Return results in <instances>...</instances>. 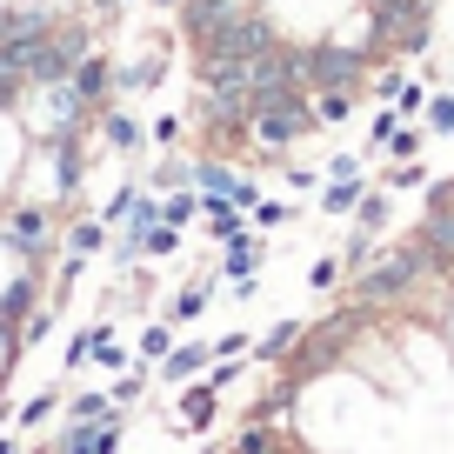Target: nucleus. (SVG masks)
I'll list each match as a JSON object with an SVG mask.
<instances>
[{"label":"nucleus","mask_w":454,"mask_h":454,"mask_svg":"<svg viewBox=\"0 0 454 454\" xmlns=\"http://www.w3.org/2000/svg\"><path fill=\"white\" fill-rule=\"evenodd\" d=\"M194 141L200 154H247L254 147V100H247V87H194Z\"/></svg>","instance_id":"f257e3e1"},{"label":"nucleus","mask_w":454,"mask_h":454,"mask_svg":"<svg viewBox=\"0 0 454 454\" xmlns=\"http://www.w3.org/2000/svg\"><path fill=\"white\" fill-rule=\"evenodd\" d=\"M374 67H381V54H368V47L301 41V87H308V94H361Z\"/></svg>","instance_id":"f03ea898"},{"label":"nucleus","mask_w":454,"mask_h":454,"mask_svg":"<svg viewBox=\"0 0 454 454\" xmlns=\"http://www.w3.org/2000/svg\"><path fill=\"white\" fill-rule=\"evenodd\" d=\"M87 54H94V41H87V20L54 14L41 34H34V47L20 54V67H27V87H60Z\"/></svg>","instance_id":"7ed1b4c3"},{"label":"nucleus","mask_w":454,"mask_h":454,"mask_svg":"<svg viewBox=\"0 0 454 454\" xmlns=\"http://www.w3.org/2000/svg\"><path fill=\"white\" fill-rule=\"evenodd\" d=\"M41 147H47V174H54V200H81L87 168H94V121H87V128L47 134Z\"/></svg>","instance_id":"20e7f679"},{"label":"nucleus","mask_w":454,"mask_h":454,"mask_svg":"<svg viewBox=\"0 0 454 454\" xmlns=\"http://www.w3.org/2000/svg\"><path fill=\"white\" fill-rule=\"evenodd\" d=\"M121 441H128V414L114 408V414H100V421H87V427L60 421L54 454H121Z\"/></svg>","instance_id":"39448f33"},{"label":"nucleus","mask_w":454,"mask_h":454,"mask_svg":"<svg viewBox=\"0 0 454 454\" xmlns=\"http://www.w3.org/2000/svg\"><path fill=\"white\" fill-rule=\"evenodd\" d=\"M294 401H301V381H294V374H281V368H274V374H268V387H261V395L247 401V414H241V421H274V427H287Z\"/></svg>","instance_id":"423d86ee"},{"label":"nucleus","mask_w":454,"mask_h":454,"mask_svg":"<svg viewBox=\"0 0 454 454\" xmlns=\"http://www.w3.org/2000/svg\"><path fill=\"white\" fill-rule=\"evenodd\" d=\"M67 87H74V100H81L87 114H100V107H114V60H100V54H87L81 67L67 74Z\"/></svg>","instance_id":"0eeeda50"},{"label":"nucleus","mask_w":454,"mask_h":454,"mask_svg":"<svg viewBox=\"0 0 454 454\" xmlns=\"http://www.w3.org/2000/svg\"><path fill=\"white\" fill-rule=\"evenodd\" d=\"M207 361H214V348H207V340H174L168 355L154 361V374H160L168 387H187L194 374H207Z\"/></svg>","instance_id":"6e6552de"},{"label":"nucleus","mask_w":454,"mask_h":454,"mask_svg":"<svg viewBox=\"0 0 454 454\" xmlns=\"http://www.w3.org/2000/svg\"><path fill=\"white\" fill-rule=\"evenodd\" d=\"M214 414H221V387H214L207 374H194V381L181 387V427H187V434H207Z\"/></svg>","instance_id":"1a4fd4ad"},{"label":"nucleus","mask_w":454,"mask_h":454,"mask_svg":"<svg viewBox=\"0 0 454 454\" xmlns=\"http://www.w3.org/2000/svg\"><path fill=\"white\" fill-rule=\"evenodd\" d=\"M94 141L114 147V154H141L147 128L134 121V114H121V107H100V114H94Z\"/></svg>","instance_id":"9d476101"},{"label":"nucleus","mask_w":454,"mask_h":454,"mask_svg":"<svg viewBox=\"0 0 454 454\" xmlns=\"http://www.w3.org/2000/svg\"><path fill=\"white\" fill-rule=\"evenodd\" d=\"M227 454H301V448L287 441V427H274V421H241V434L227 441Z\"/></svg>","instance_id":"9b49d317"},{"label":"nucleus","mask_w":454,"mask_h":454,"mask_svg":"<svg viewBox=\"0 0 454 454\" xmlns=\"http://www.w3.org/2000/svg\"><path fill=\"white\" fill-rule=\"evenodd\" d=\"M254 268H261V241H254V227H247L241 241L221 247V268L214 274H221V281H254Z\"/></svg>","instance_id":"f8f14e48"},{"label":"nucleus","mask_w":454,"mask_h":454,"mask_svg":"<svg viewBox=\"0 0 454 454\" xmlns=\"http://www.w3.org/2000/svg\"><path fill=\"white\" fill-rule=\"evenodd\" d=\"M361 194H368V174H348V181H321V200H314V207L334 214V221H348Z\"/></svg>","instance_id":"ddd939ff"},{"label":"nucleus","mask_w":454,"mask_h":454,"mask_svg":"<svg viewBox=\"0 0 454 454\" xmlns=\"http://www.w3.org/2000/svg\"><path fill=\"white\" fill-rule=\"evenodd\" d=\"M348 221H355V234H381V227L395 221V194H387V187H368V194L355 200V214H348Z\"/></svg>","instance_id":"4468645a"},{"label":"nucleus","mask_w":454,"mask_h":454,"mask_svg":"<svg viewBox=\"0 0 454 454\" xmlns=\"http://www.w3.org/2000/svg\"><path fill=\"white\" fill-rule=\"evenodd\" d=\"M294 340H301V321H274L268 334H261L254 348H247V355H254L261 368H281V361H287V348H294Z\"/></svg>","instance_id":"2eb2a0df"},{"label":"nucleus","mask_w":454,"mask_h":454,"mask_svg":"<svg viewBox=\"0 0 454 454\" xmlns=\"http://www.w3.org/2000/svg\"><path fill=\"white\" fill-rule=\"evenodd\" d=\"M214 281H221V274H200L194 287H181V294L168 301V321L174 327H187V321H200V314H207V294H214Z\"/></svg>","instance_id":"dca6fc26"},{"label":"nucleus","mask_w":454,"mask_h":454,"mask_svg":"<svg viewBox=\"0 0 454 454\" xmlns=\"http://www.w3.org/2000/svg\"><path fill=\"white\" fill-rule=\"evenodd\" d=\"M100 247H107V221H100V214H74V221H67V254L94 261Z\"/></svg>","instance_id":"f3484780"},{"label":"nucleus","mask_w":454,"mask_h":454,"mask_svg":"<svg viewBox=\"0 0 454 454\" xmlns=\"http://www.w3.org/2000/svg\"><path fill=\"white\" fill-rule=\"evenodd\" d=\"M147 381H154V374H147V361H128V368L114 374L107 401H114V408H128V401H141V395H147Z\"/></svg>","instance_id":"a211bd4d"},{"label":"nucleus","mask_w":454,"mask_h":454,"mask_svg":"<svg viewBox=\"0 0 454 454\" xmlns=\"http://www.w3.org/2000/svg\"><path fill=\"white\" fill-rule=\"evenodd\" d=\"M141 187H147V194H181V187H194V160H160Z\"/></svg>","instance_id":"6ab92c4d"},{"label":"nucleus","mask_w":454,"mask_h":454,"mask_svg":"<svg viewBox=\"0 0 454 454\" xmlns=\"http://www.w3.org/2000/svg\"><path fill=\"white\" fill-rule=\"evenodd\" d=\"M368 94H314V128H340Z\"/></svg>","instance_id":"aec40b11"},{"label":"nucleus","mask_w":454,"mask_h":454,"mask_svg":"<svg viewBox=\"0 0 454 454\" xmlns=\"http://www.w3.org/2000/svg\"><path fill=\"white\" fill-rule=\"evenodd\" d=\"M181 254V227H168V221H154L141 234V261H174Z\"/></svg>","instance_id":"412c9836"},{"label":"nucleus","mask_w":454,"mask_h":454,"mask_svg":"<svg viewBox=\"0 0 454 454\" xmlns=\"http://www.w3.org/2000/svg\"><path fill=\"white\" fill-rule=\"evenodd\" d=\"M421 128H427V141H448V134H454V94H427Z\"/></svg>","instance_id":"4be33fe9"},{"label":"nucleus","mask_w":454,"mask_h":454,"mask_svg":"<svg viewBox=\"0 0 454 454\" xmlns=\"http://www.w3.org/2000/svg\"><path fill=\"white\" fill-rule=\"evenodd\" d=\"M421 147H427V128H421V121H401L395 141H387L381 154H387V160H421Z\"/></svg>","instance_id":"5701e85b"},{"label":"nucleus","mask_w":454,"mask_h":454,"mask_svg":"<svg viewBox=\"0 0 454 454\" xmlns=\"http://www.w3.org/2000/svg\"><path fill=\"white\" fill-rule=\"evenodd\" d=\"M54 408H60V387H41V395H27L14 408V421L20 427H47V421H54Z\"/></svg>","instance_id":"b1692460"},{"label":"nucleus","mask_w":454,"mask_h":454,"mask_svg":"<svg viewBox=\"0 0 454 454\" xmlns=\"http://www.w3.org/2000/svg\"><path fill=\"white\" fill-rule=\"evenodd\" d=\"M87 361H100L107 374H121V368H128V348L114 340V327H107V321H94V355H87Z\"/></svg>","instance_id":"393cba45"},{"label":"nucleus","mask_w":454,"mask_h":454,"mask_svg":"<svg viewBox=\"0 0 454 454\" xmlns=\"http://www.w3.org/2000/svg\"><path fill=\"white\" fill-rule=\"evenodd\" d=\"M100 414H114V401L100 395V387H87V395H74V401H67V421H74V427L100 421Z\"/></svg>","instance_id":"a878e982"},{"label":"nucleus","mask_w":454,"mask_h":454,"mask_svg":"<svg viewBox=\"0 0 454 454\" xmlns=\"http://www.w3.org/2000/svg\"><path fill=\"white\" fill-rule=\"evenodd\" d=\"M294 200H254V207H247V227H287L294 221Z\"/></svg>","instance_id":"bb28decb"},{"label":"nucleus","mask_w":454,"mask_h":454,"mask_svg":"<svg viewBox=\"0 0 454 454\" xmlns=\"http://www.w3.org/2000/svg\"><path fill=\"white\" fill-rule=\"evenodd\" d=\"M194 214H200V194H194V187H181V194L160 200V221H168V227H187Z\"/></svg>","instance_id":"cd10ccee"},{"label":"nucleus","mask_w":454,"mask_h":454,"mask_svg":"<svg viewBox=\"0 0 454 454\" xmlns=\"http://www.w3.org/2000/svg\"><path fill=\"white\" fill-rule=\"evenodd\" d=\"M395 128H401V114L381 100V107H374V121H368V154H381V147L395 141Z\"/></svg>","instance_id":"c85d7f7f"},{"label":"nucleus","mask_w":454,"mask_h":454,"mask_svg":"<svg viewBox=\"0 0 454 454\" xmlns=\"http://www.w3.org/2000/svg\"><path fill=\"white\" fill-rule=\"evenodd\" d=\"M340 281H348V268H340L334 254H321V261H314V268H308V287H314V294H334Z\"/></svg>","instance_id":"c756f323"},{"label":"nucleus","mask_w":454,"mask_h":454,"mask_svg":"<svg viewBox=\"0 0 454 454\" xmlns=\"http://www.w3.org/2000/svg\"><path fill=\"white\" fill-rule=\"evenodd\" d=\"M168 348H174V321H147V334H141V361L154 368V361L168 355Z\"/></svg>","instance_id":"7c9ffc66"},{"label":"nucleus","mask_w":454,"mask_h":454,"mask_svg":"<svg viewBox=\"0 0 454 454\" xmlns=\"http://www.w3.org/2000/svg\"><path fill=\"white\" fill-rule=\"evenodd\" d=\"M47 334H54V301H41V308L20 321V348H34V340H47Z\"/></svg>","instance_id":"2f4dec72"},{"label":"nucleus","mask_w":454,"mask_h":454,"mask_svg":"<svg viewBox=\"0 0 454 454\" xmlns=\"http://www.w3.org/2000/svg\"><path fill=\"white\" fill-rule=\"evenodd\" d=\"M134 194H141V181H128V187H121V194H114L107 207H100V221H107V227H121V221L134 214Z\"/></svg>","instance_id":"473e14b6"},{"label":"nucleus","mask_w":454,"mask_h":454,"mask_svg":"<svg viewBox=\"0 0 454 454\" xmlns=\"http://www.w3.org/2000/svg\"><path fill=\"white\" fill-rule=\"evenodd\" d=\"M387 107H395V114H401V121H414V114H421V107H427V87H421V81H408V87H401V94H395V100H387Z\"/></svg>","instance_id":"72a5a7b5"},{"label":"nucleus","mask_w":454,"mask_h":454,"mask_svg":"<svg viewBox=\"0 0 454 454\" xmlns=\"http://www.w3.org/2000/svg\"><path fill=\"white\" fill-rule=\"evenodd\" d=\"M421 181H427V174H421V160H395L381 187H387V194H395V187H421Z\"/></svg>","instance_id":"f704fd0d"},{"label":"nucleus","mask_w":454,"mask_h":454,"mask_svg":"<svg viewBox=\"0 0 454 454\" xmlns=\"http://www.w3.org/2000/svg\"><path fill=\"white\" fill-rule=\"evenodd\" d=\"M87 355H94V327H81V334L67 340V355H60V368H87Z\"/></svg>","instance_id":"c9c22d12"},{"label":"nucleus","mask_w":454,"mask_h":454,"mask_svg":"<svg viewBox=\"0 0 454 454\" xmlns=\"http://www.w3.org/2000/svg\"><path fill=\"white\" fill-rule=\"evenodd\" d=\"M207 348H214V361H241L254 340H247V334H221V340H207Z\"/></svg>","instance_id":"e433bc0d"},{"label":"nucleus","mask_w":454,"mask_h":454,"mask_svg":"<svg viewBox=\"0 0 454 454\" xmlns=\"http://www.w3.org/2000/svg\"><path fill=\"white\" fill-rule=\"evenodd\" d=\"M281 181L287 187H321V174H314L308 160H281Z\"/></svg>","instance_id":"4c0bfd02"},{"label":"nucleus","mask_w":454,"mask_h":454,"mask_svg":"<svg viewBox=\"0 0 454 454\" xmlns=\"http://www.w3.org/2000/svg\"><path fill=\"white\" fill-rule=\"evenodd\" d=\"M147 134H154L160 147H174V141H181V114H160V121H154V128H147Z\"/></svg>","instance_id":"58836bf2"},{"label":"nucleus","mask_w":454,"mask_h":454,"mask_svg":"<svg viewBox=\"0 0 454 454\" xmlns=\"http://www.w3.org/2000/svg\"><path fill=\"white\" fill-rule=\"evenodd\" d=\"M348 174H361V154H334L327 160V181H348Z\"/></svg>","instance_id":"ea45409f"},{"label":"nucleus","mask_w":454,"mask_h":454,"mask_svg":"<svg viewBox=\"0 0 454 454\" xmlns=\"http://www.w3.org/2000/svg\"><path fill=\"white\" fill-rule=\"evenodd\" d=\"M0 454H20V441H14V434H0Z\"/></svg>","instance_id":"a19ab883"},{"label":"nucleus","mask_w":454,"mask_h":454,"mask_svg":"<svg viewBox=\"0 0 454 454\" xmlns=\"http://www.w3.org/2000/svg\"><path fill=\"white\" fill-rule=\"evenodd\" d=\"M7 414H14V408H7V395H0V421H7Z\"/></svg>","instance_id":"79ce46f5"},{"label":"nucleus","mask_w":454,"mask_h":454,"mask_svg":"<svg viewBox=\"0 0 454 454\" xmlns=\"http://www.w3.org/2000/svg\"><path fill=\"white\" fill-rule=\"evenodd\" d=\"M200 454H221V448H200Z\"/></svg>","instance_id":"37998d69"}]
</instances>
